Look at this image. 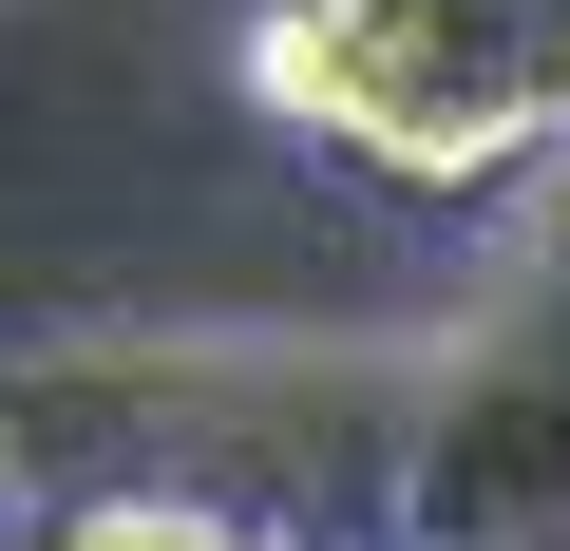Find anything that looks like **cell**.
<instances>
[{"label":"cell","instance_id":"6da1fadb","mask_svg":"<svg viewBox=\"0 0 570 551\" xmlns=\"http://www.w3.org/2000/svg\"><path fill=\"white\" fill-rule=\"evenodd\" d=\"M400 381L362 343H77L0 400L39 494H190L228 532H381L400 513Z\"/></svg>","mask_w":570,"mask_h":551},{"label":"cell","instance_id":"7a4b0ae2","mask_svg":"<svg viewBox=\"0 0 570 551\" xmlns=\"http://www.w3.org/2000/svg\"><path fill=\"white\" fill-rule=\"evenodd\" d=\"M400 551H570V152L400 381Z\"/></svg>","mask_w":570,"mask_h":551},{"label":"cell","instance_id":"3957f363","mask_svg":"<svg viewBox=\"0 0 570 551\" xmlns=\"http://www.w3.org/2000/svg\"><path fill=\"white\" fill-rule=\"evenodd\" d=\"M247 77H266L285 134L362 152L381 190H532L570 152V115H551V77L494 0H266Z\"/></svg>","mask_w":570,"mask_h":551},{"label":"cell","instance_id":"277c9868","mask_svg":"<svg viewBox=\"0 0 570 551\" xmlns=\"http://www.w3.org/2000/svg\"><path fill=\"white\" fill-rule=\"evenodd\" d=\"M494 20L532 39V77H551V115H570V0H494Z\"/></svg>","mask_w":570,"mask_h":551},{"label":"cell","instance_id":"5b68a950","mask_svg":"<svg viewBox=\"0 0 570 551\" xmlns=\"http://www.w3.org/2000/svg\"><path fill=\"white\" fill-rule=\"evenodd\" d=\"M228 551H400V532H228Z\"/></svg>","mask_w":570,"mask_h":551},{"label":"cell","instance_id":"8992f818","mask_svg":"<svg viewBox=\"0 0 570 551\" xmlns=\"http://www.w3.org/2000/svg\"><path fill=\"white\" fill-rule=\"evenodd\" d=\"M20 551H39V532H20Z\"/></svg>","mask_w":570,"mask_h":551}]
</instances>
